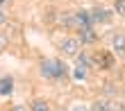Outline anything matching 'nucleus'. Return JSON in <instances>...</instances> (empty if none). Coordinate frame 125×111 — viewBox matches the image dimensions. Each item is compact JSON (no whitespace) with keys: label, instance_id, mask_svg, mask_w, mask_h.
<instances>
[{"label":"nucleus","instance_id":"obj_1","mask_svg":"<svg viewBox=\"0 0 125 111\" xmlns=\"http://www.w3.org/2000/svg\"><path fill=\"white\" fill-rule=\"evenodd\" d=\"M68 66H66L64 59L59 57H50V59H41L39 61V75L48 82H62V79L68 77Z\"/></svg>","mask_w":125,"mask_h":111},{"label":"nucleus","instance_id":"obj_2","mask_svg":"<svg viewBox=\"0 0 125 111\" xmlns=\"http://www.w3.org/2000/svg\"><path fill=\"white\" fill-rule=\"evenodd\" d=\"M57 50L62 52V57H75L82 50V43L77 41V36H64L57 43Z\"/></svg>","mask_w":125,"mask_h":111},{"label":"nucleus","instance_id":"obj_3","mask_svg":"<svg viewBox=\"0 0 125 111\" xmlns=\"http://www.w3.org/2000/svg\"><path fill=\"white\" fill-rule=\"evenodd\" d=\"M116 64V55L112 50H100V52H93V68L100 70H112Z\"/></svg>","mask_w":125,"mask_h":111},{"label":"nucleus","instance_id":"obj_4","mask_svg":"<svg viewBox=\"0 0 125 111\" xmlns=\"http://www.w3.org/2000/svg\"><path fill=\"white\" fill-rule=\"evenodd\" d=\"M109 46L116 57H125V32L123 29H114L109 32Z\"/></svg>","mask_w":125,"mask_h":111},{"label":"nucleus","instance_id":"obj_5","mask_svg":"<svg viewBox=\"0 0 125 111\" xmlns=\"http://www.w3.org/2000/svg\"><path fill=\"white\" fill-rule=\"evenodd\" d=\"M89 14H91L93 25H109V23H112V18H114V11L112 9H105V7H100V5H95Z\"/></svg>","mask_w":125,"mask_h":111},{"label":"nucleus","instance_id":"obj_6","mask_svg":"<svg viewBox=\"0 0 125 111\" xmlns=\"http://www.w3.org/2000/svg\"><path fill=\"white\" fill-rule=\"evenodd\" d=\"M77 41L82 43V46H93V43L100 41V34L91 27H77Z\"/></svg>","mask_w":125,"mask_h":111},{"label":"nucleus","instance_id":"obj_7","mask_svg":"<svg viewBox=\"0 0 125 111\" xmlns=\"http://www.w3.org/2000/svg\"><path fill=\"white\" fill-rule=\"evenodd\" d=\"M73 14V23H75V29L77 27H91L93 20H91V14L86 9H77V11H71Z\"/></svg>","mask_w":125,"mask_h":111},{"label":"nucleus","instance_id":"obj_8","mask_svg":"<svg viewBox=\"0 0 125 111\" xmlns=\"http://www.w3.org/2000/svg\"><path fill=\"white\" fill-rule=\"evenodd\" d=\"M11 93H14V77L0 75V98H9Z\"/></svg>","mask_w":125,"mask_h":111},{"label":"nucleus","instance_id":"obj_9","mask_svg":"<svg viewBox=\"0 0 125 111\" xmlns=\"http://www.w3.org/2000/svg\"><path fill=\"white\" fill-rule=\"evenodd\" d=\"M27 107H30V111H52V107L46 98H34Z\"/></svg>","mask_w":125,"mask_h":111},{"label":"nucleus","instance_id":"obj_10","mask_svg":"<svg viewBox=\"0 0 125 111\" xmlns=\"http://www.w3.org/2000/svg\"><path fill=\"white\" fill-rule=\"evenodd\" d=\"M75 64L86 66V68H93V55L86 52V50H80V52L75 55Z\"/></svg>","mask_w":125,"mask_h":111},{"label":"nucleus","instance_id":"obj_11","mask_svg":"<svg viewBox=\"0 0 125 111\" xmlns=\"http://www.w3.org/2000/svg\"><path fill=\"white\" fill-rule=\"evenodd\" d=\"M71 75H73V79H77V82H84V79L89 77V68H86V66L75 64V68L71 70Z\"/></svg>","mask_w":125,"mask_h":111},{"label":"nucleus","instance_id":"obj_12","mask_svg":"<svg viewBox=\"0 0 125 111\" xmlns=\"http://www.w3.org/2000/svg\"><path fill=\"white\" fill-rule=\"evenodd\" d=\"M118 86H116L114 82H105L102 84V95H105V98H118Z\"/></svg>","mask_w":125,"mask_h":111},{"label":"nucleus","instance_id":"obj_13","mask_svg":"<svg viewBox=\"0 0 125 111\" xmlns=\"http://www.w3.org/2000/svg\"><path fill=\"white\" fill-rule=\"evenodd\" d=\"M105 111H125V102L116 100V98H109V100H107V107H105Z\"/></svg>","mask_w":125,"mask_h":111},{"label":"nucleus","instance_id":"obj_14","mask_svg":"<svg viewBox=\"0 0 125 111\" xmlns=\"http://www.w3.org/2000/svg\"><path fill=\"white\" fill-rule=\"evenodd\" d=\"M116 16L125 18V0H114V9H112Z\"/></svg>","mask_w":125,"mask_h":111},{"label":"nucleus","instance_id":"obj_15","mask_svg":"<svg viewBox=\"0 0 125 111\" xmlns=\"http://www.w3.org/2000/svg\"><path fill=\"white\" fill-rule=\"evenodd\" d=\"M105 107H107V100H93L91 102V107H89V111H105Z\"/></svg>","mask_w":125,"mask_h":111},{"label":"nucleus","instance_id":"obj_16","mask_svg":"<svg viewBox=\"0 0 125 111\" xmlns=\"http://www.w3.org/2000/svg\"><path fill=\"white\" fill-rule=\"evenodd\" d=\"M7 23H9V14H7V9H0V27H5Z\"/></svg>","mask_w":125,"mask_h":111},{"label":"nucleus","instance_id":"obj_17","mask_svg":"<svg viewBox=\"0 0 125 111\" xmlns=\"http://www.w3.org/2000/svg\"><path fill=\"white\" fill-rule=\"evenodd\" d=\"M68 111H89V107H84L82 102H75V104H71Z\"/></svg>","mask_w":125,"mask_h":111},{"label":"nucleus","instance_id":"obj_18","mask_svg":"<svg viewBox=\"0 0 125 111\" xmlns=\"http://www.w3.org/2000/svg\"><path fill=\"white\" fill-rule=\"evenodd\" d=\"M7 43H9V34H7V32H0V50L7 48Z\"/></svg>","mask_w":125,"mask_h":111},{"label":"nucleus","instance_id":"obj_19","mask_svg":"<svg viewBox=\"0 0 125 111\" xmlns=\"http://www.w3.org/2000/svg\"><path fill=\"white\" fill-rule=\"evenodd\" d=\"M9 111H30V107L27 104H14V107H9Z\"/></svg>","mask_w":125,"mask_h":111},{"label":"nucleus","instance_id":"obj_20","mask_svg":"<svg viewBox=\"0 0 125 111\" xmlns=\"http://www.w3.org/2000/svg\"><path fill=\"white\" fill-rule=\"evenodd\" d=\"M11 2H14V0H0V9H7Z\"/></svg>","mask_w":125,"mask_h":111}]
</instances>
